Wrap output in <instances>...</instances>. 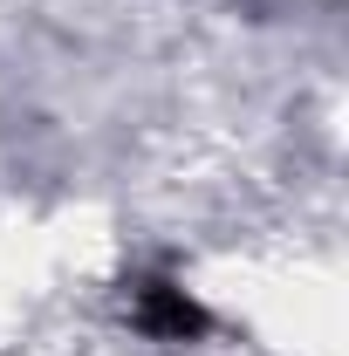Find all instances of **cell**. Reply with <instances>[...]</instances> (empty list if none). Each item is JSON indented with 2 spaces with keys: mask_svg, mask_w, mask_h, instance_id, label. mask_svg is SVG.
I'll return each mask as SVG.
<instances>
[{
  "mask_svg": "<svg viewBox=\"0 0 349 356\" xmlns=\"http://www.w3.org/2000/svg\"><path fill=\"white\" fill-rule=\"evenodd\" d=\"M131 315L144 336H158V343H192V336H206V309L178 288L172 274H144L131 295Z\"/></svg>",
  "mask_w": 349,
  "mask_h": 356,
  "instance_id": "obj_1",
  "label": "cell"
}]
</instances>
